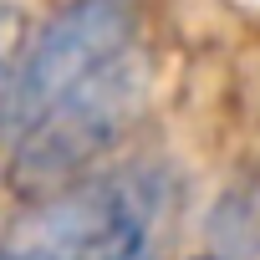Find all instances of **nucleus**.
<instances>
[{"instance_id": "obj_2", "label": "nucleus", "mask_w": 260, "mask_h": 260, "mask_svg": "<svg viewBox=\"0 0 260 260\" xmlns=\"http://www.w3.org/2000/svg\"><path fill=\"white\" fill-rule=\"evenodd\" d=\"M148 102H153V51L148 41H138L117 51L107 67H97L92 77H82L16 138L0 143L6 148V158H0L6 194L31 199L122 158L138 122L148 117Z\"/></svg>"}, {"instance_id": "obj_6", "label": "nucleus", "mask_w": 260, "mask_h": 260, "mask_svg": "<svg viewBox=\"0 0 260 260\" xmlns=\"http://www.w3.org/2000/svg\"><path fill=\"white\" fill-rule=\"evenodd\" d=\"M184 260H230V255H219V250H199V255H184Z\"/></svg>"}, {"instance_id": "obj_4", "label": "nucleus", "mask_w": 260, "mask_h": 260, "mask_svg": "<svg viewBox=\"0 0 260 260\" xmlns=\"http://www.w3.org/2000/svg\"><path fill=\"white\" fill-rule=\"evenodd\" d=\"M204 250L230 260H260V158L240 164L204 209Z\"/></svg>"}, {"instance_id": "obj_3", "label": "nucleus", "mask_w": 260, "mask_h": 260, "mask_svg": "<svg viewBox=\"0 0 260 260\" xmlns=\"http://www.w3.org/2000/svg\"><path fill=\"white\" fill-rule=\"evenodd\" d=\"M148 31V0H56L31 21L16 87L0 117V143L16 138L26 122H36L51 102H61L82 77L107 67L117 51L138 46Z\"/></svg>"}, {"instance_id": "obj_1", "label": "nucleus", "mask_w": 260, "mask_h": 260, "mask_svg": "<svg viewBox=\"0 0 260 260\" xmlns=\"http://www.w3.org/2000/svg\"><path fill=\"white\" fill-rule=\"evenodd\" d=\"M174 199L179 174L164 158L122 153L61 189L11 199L0 260H153Z\"/></svg>"}, {"instance_id": "obj_5", "label": "nucleus", "mask_w": 260, "mask_h": 260, "mask_svg": "<svg viewBox=\"0 0 260 260\" xmlns=\"http://www.w3.org/2000/svg\"><path fill=\"white\" fill-rule=\"evenodd\" d=\"M26 36H31L26 6L21 0H0V117H6V102H11V87H16V67H21Z\"/></svg>"}]
</instances>
